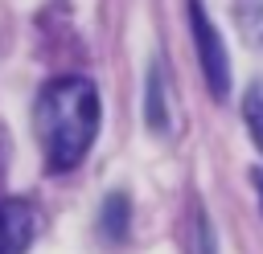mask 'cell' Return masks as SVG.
Listing matches in <instances>:
<instances>
[{
    "mask_svg": "<svg viewBox=\"0 0 263 254\" xmlns=\"http://www.w3.org/2000/svg\"><path fill=\"white\" fill-rule=\"evenodd\" d=\"M33 119H37V135H41V147H45V164L58 168V172L74 168L99 135V90H95V82L82 78V74L53 78L41 90Z\"/></svg>",
    "mask_w": 263,
    "mask_h": 254,
    "instance_id": "cell-1",
    "label": "cell"
},
{
    "mask_svg": "<svg viewBox=\"0 0 263 254\" xmlns=\"http://www.w3.org/2000/svg\"><path fill=\"white\" fill-rule=\"evenodd\" d=\"M189 29H193V45H197V61H201V74L210 82V90L222 98L230 90V61H226V45L222 37L214 33L201 0H189Z\"/></svg>",
    "mask_w": 263,
    "mask_h": 254,
    "instance_id": "cell-2",
    "label": "cell"
},
{
    "mask_svg": "<svg viewBox=\"0 0 263 254\" xmlns=\"http://www.w3.org/2000/svg\"><path fill=\"white\" fill-rule=\"evenodd\" d=\"M37 234V213L29 201H0V254H25Z\"/></svg>",
    "mask_w": 263,
    "mask_h": 254,
    "instance_id": "cell-3",
    "label": "cell"
},
{
    "mask_svg": "<svg viewBox=\"0 0 263 254\" xmlns=\"http://www.w3.org/2000/svg\"><path fill=\"white\" fill-rule=\"evenodd\" d=\"M127 213H132V205H127L123 193H111V197L103 201V213H99V234H103V242H119V238L127 234Z\"/></svg>",
    "mask_w": 263,
    "mask_h": 254,
    "instance_id": "cell-4",
    "label": "cell"
},
{
    "mask_svg": "<svg viewBox=\"0 0 263 254\" xmlns=\"http://www.w3.org/2000/svg\"><path fill=\"white\" fill-rule=\"evenodd\" d=\"M144 115L156 131H168V111H164V74L160 66H152L148 74V94H144Z\"/></svg>",
    "mask_w": 263,
    "mask_h": 254,
    "instance_id": "cell-5",
    "label": "cell"
},
{
    "mask_svg": "<svg viewBox=\"0 0 263 254\" xmlns=\"http://www.w3.org/2000/svg\"><path fill=\"white\" fill-rule=\"evenodd\" d=\"M234 20L242 29V37L263 49V0H234Z\"/></svg>",
    "mask_w": 263,
    "mask_h": 254,
    "instance_id": "cell-6",
    "label": "cell"
},
{
    "mask_svg": "<svg viewBox=\"0 0 263 254\" xmlns=\"http://www.w3.org/2000/svg\"><path fill=\"white\" fill-rule=\"evenodd\" d=\"M242 115H247V127H251L259 152H263V82L251 86V94H247V102H242Z\"/></svg>",
    "mask_w": 263,
    "mask_h": 254,
    "instance_id": "cell-7",
    "label": "cell"
},
{
    "mask_svg": "<svg viewBox=\"0 0 263 254\" xmlns=\"http://www.w3.org/2000/svg\"><path fill=\"white\" fill-rule=\"evenodd\" d=\"M255 188H259V201H263V172H255Z\"/></svg>",
    "mask_w": 263,
    "mask_h": 254,
    "instance_id": "cell-8",
    "label": "cell"
}]
</instances>
